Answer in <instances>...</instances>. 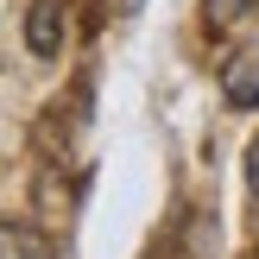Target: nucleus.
Instances as JSON below:
<instances>
[{
	"label": "nucleus",
	"mask_w": 259,
	"mask_h": 259,
	"mask_svg": "<svg viewBox=\"0 0 259 259\" xmlns=\"http://www.w3.org/2000/svg\"><path fill=\"white\" fill-rule=\"evenodd\" d=\"M82 120H89V89L57 95L45 114H38V146H45L51 158H70V152H76V133H82Z\"/></svg>",
	"instance_id": "f257e3e1"
},
{
	"label": "nucleus",
	"mask_w": 259,
	"mask_h": 259,
	"mask_svg": "<svg viewBox=\"0 0 259 259\" xmlns=\"http://www.w3.org/2000/svg\"><path fill=\"white\" fill-rule=\"evenodd\" d=\"M63 19H70L63 0H32V7H25V51L51 63L63 51Z\"/></svg>",
	"instance_id": "f03ea898"
},
{
	"label": "nucleus",
	"mask_w": 259,
	"mask_h": 259,
	"mask_svg": "<svg viewBox=\"0 0 259 259\" xmlns=\"http://www.w3.org/2000/svg\"><path fill=\"white\" fill-rule=\"evenodd\" d=\"M222 101L228 108H259V45H240L234 57L222 63Z\"/></svg>",
	"instance_id": "7ed1b4c3"
},
{
	"label": "nucleus",
	"mask_w": 259,
	"mask_h": 259,
	"mask_svg": "<svg viewBox=\"0 0 259 259\" xmlns=\"http://www.w3.org/2000/svg\"><path fill=\"white\" fill-rule=\"evenodd\" d=\"M0 259H57V247L38 222H0Z\"/></svg>",
	"instance_id": "20e7f679"
},
{
	"label": "nucleus",
	"mask_w": 259,
	"mask_h": 259,
	"mask_svg": "<svg viewBox=\"0 0 259 259\" xmlns=\"http://www.w3.org/2000/svg\"><path fill=\"white\" fill-rule=\"evenodd\" d=\"M253 13H259V0H202V25H209V32H234Z\"/></svg>",
	"instance_id": "39448f33"
},
{
	"label": "nucleus",
	"mask_w": 259,
	"mask_h": 259,
	"mask_svg": "<svg viewBox=\"0 0 259 259\" xmlns=\"http://www.w3.org/2000/svg\"><path fill=\"white\" fill-rule=\"evenodd\" d=\"M247 190H253V202H259V139L247 146Z\"/></svg>",
	"instance_id": "423d86ee"
},
{
	"label": "nucleus",
	"mask_w": 259,
	"mask_h": 259,
	"mask_svg": "<svg viewBox=\"0 0 259 259\" xmlns=\"http://www.w3.org/2000/svg\"><path fill=\"white\" fill-rule=\"evenodd\" d=\"M146 0H101V13H114V19H126V13H139Z\"/></svg>",
	"instance_id": "0eeeda50"
}]
</instances>
